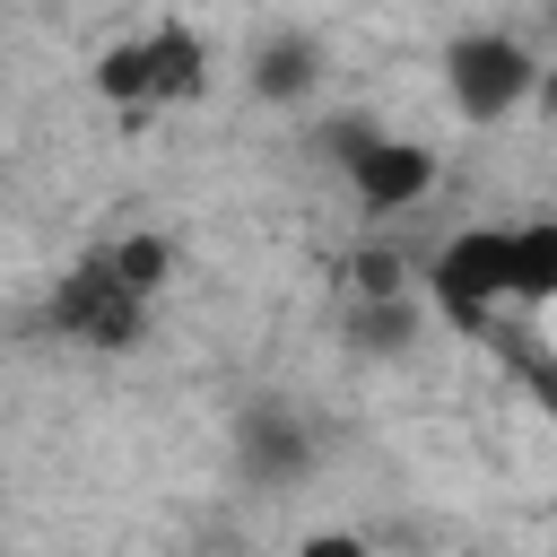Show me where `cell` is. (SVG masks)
<instances>
[{"instance_id": "cell-1", "label": "cell", "mask_w": 557, "mask_h": 557, "mask_svg": "<svg viewBox=\"0 0 557 557\" xmlns=\"http://www.w3.org/2000/svg\"><path fill=\"white\" fill-rule=\"evenodd\" d=\"M426 296L453 331H487L513 305V226H470L426 261Z\"/></svg>"}, {"instance_id": "cell-11", "label": "cell", "mask_w": 557, "mask_h": 557, "mask_svg": "<svg viewBox=\"0 0 557 557\" xmlns=\"http://www.w3.org/2000/svg\"><path fill=\"white\" fill-rule=\"evenodd\" d=\"M357 296H400V261L392 252H366L357 261Z\"/></svg>"}, {"instance_id": "cell-7", "label": "cell", "mask_w": 557, "mask_h": 557, "mask_svg": "<svg viewBox=\"0 0 557 557\" xmlns=\"http://www.w3.org/2000/svg\"><path fill=\"white\" fill-rule=\"evenodd\" d=\"M557 296V226L531 218L513 226V305H548Z\"/></svg>"}, {"instance_id": "cell-8", "label": "cell", "mask_w": 557, "mask_h": 557, "mask_svg": "<svg viewBox=\"0 0 557 557\" xmlns=\"http://www.w3.org/2000/svg\"><path fill=\"white\" fill-rule=\"evenodd\" d=\"M348 339H357V348H374V357H392V348H409V339H418V305H409V296H357Z\"/></svg>"}, {"instance_id": "cell-10", "label": "cell", "mask_w": 557, "mask_h": 557, "mask_svg": "<svg viewBox=\"0 0 557 557\" xmlns=\"http://www.w3.org/2000/svg\"><path fill=\"white\" fill-rule=\"evenodd\" d=\"M113 270H122L139 296H157L165 270H174V252H165V235H131V244H113Z\"/></svg>"}, {"instance_id": "cell-5", "label": "cell", "mask_w": 557, "mask_h": 557, "mask_svg": "<svg viewBox=\"0 0 557 557\" xmlns=\"http://www.w3.org/2000/svg\"><path fill=\"white\" fill-rule=\"evenodd\" d=\"M339 165H348V191H357L366 209H409V200L435 191V148L392 139V131H374V122L339 131Z\"/></svg>"}, {"instance_id": "cell-6", "label": "cell", "mask_w": 557, "mask_h": 557, "mask_svg": "<svg viewBox=\"0 0 557 557\" xmlns=\"http://www.w3.org/2000/svg\"><path fill=\"white\" fill-rule=\"evenodd\" d=\"M305 418L296 409H244V461H252V479H296L305 470Z\"/></svg>"}, {"instance_id": "cell-4", "label": "cell", "mask_w": 557, "mask_h": 557, "mask_svg": "<svg viewBox=\"0 0 557 557\" xmlns=\"http://www.w3.org/2000/svg\"><path fill=\"white\" fill-rule=\"evenodd\" d=\"M52 322H61L70 339H87V348H131V339H139V322H148V296L113 270V252H96V261H78V270L61 278Z\"/></svg>"}, {"instance_id": "cell-3", "label": "cell", "mask_w": 557, "mask_h": 557, "mask_svg": "<svg viewBox=\"0 0 557 557\" xmlns=\"http://www.w3.org/2000/svg\"><path fill=\"white\" fill-rule=\"evenodd\" d=\"M531 78H540V61H531V44L505 35V26H479V35H461V44L444 52V87H453L461 122H505V113L531 96Z\"/></svg>"}, {"instance_id": "cell-2", "label": "cell", "mask_w": 557, "mask_h": 557, "mask_svg": "<svg viewBox=\"0 0 557 557\" xmlns=\"http://www.w3.org/2000/svg\"><path fill=\"white\" fill-rule=\"evenodd\" d=\"M200 70H209V52H200V35L191 26H148V35H122L104 61H96V87L113 96V104H183L191 87H200Z\"/></svg>"}, {"instance_id": "cell-9", "label": "cell", "mask_w": 557, "mask_h": 557, "mask_svg": "<svg viewBox=\"0 0 557 557\" xmlns=\"http://www.w3.org/2000/svg\"><path fill=\"white\" fill-rule=\"evenodd\" d=\"M252 87H261V96H305V87H313V44H305V35H287V44H261V61H252Z\"/></svg>"}]
</instances>
